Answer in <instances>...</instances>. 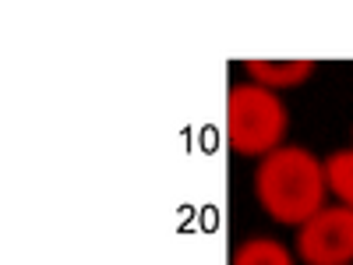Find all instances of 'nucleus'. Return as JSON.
Instances as JSON below:
<instances>
[{
  "instance_id": "nucleus-1",
  "label": "nucleus",
  "mask_w": 353,
  "mask_h": 265,
  "mask_svg": "<svg viewBox=\"0 0 353 265\" xmlns=\"http://www.w3.org/2000/svg\"><path fill=\"white\" fill-rule=\"evenodd\" d=\"M325 163H318L301 145L261 156L254 170V195L265 216L286 226H304L311 216L325 209Z\"/></svg>"
},
{
  "instance_id": "nucleus-2",
  "label": "nucleus",
  "mask_w": 353,
  "mask_h": 265,
  "mask_svg": "<svg viewBox=\"0 0 353 265\" xmlns=\"http://www.w3.org/2000/svg\"><path fill=\"white\" fill-rule=\"evenodd\" d=\"M290 117L272 88L254 81L233 85L226 96V141L237 156H269L283 149Z\"/></svg>"
},
{
  "instance_id": "nucleus-3",
  "label": "nucleus",
  "mask_w": 353,
  "mask_h": 265,
  "mask_svg": "<svg viewBox=\"0 0 353 265\" xmlns=\"http://www.w3.org/2000/svg\"><path fill=\"white\" fill-rule=\"evenodd\" d=\"M297 255L307 265H350L353 262V209L325 205L297 230Z\"/></svg>"
},
{
  "instance_id": "nucleus-4",
  "label": "nucleus",
  "mask_w": 353,
  "mask_h": 265,
  "mask_svg": "<svg viewBox=\"0 0 353 265\" xmlns=\"http://www.w3.org/2000/svg\"><path fill=\"white\" fill-rule=\"evenodd\" d=\"M314 75V61H248V78L261 88H293Z\"/></svg>"
},
{
  "instance_id": "nucleus-5",
  "label": "nucleus",
  "mask_w": 353,
  "mask_h": 265,
  "mask_svg": "<svg viewBox=\"0 0 353 265\" xmlns=\"http://www.w3.org/2000/svg\"><path fill=\"white\" fill-rule=\"evenodd\" d=\"M230 265H293V255L272 237H251L233 251Z\"/></svg>"
},
{
  "instance_id": "nucleus-6",
  "label": "nucleus",
  "mask_w": 353,
  "mask_h": 265,
  "mask_svg": "<svg viewBox=\"0 0 353 265\" xmlns=\"http://www.w3.org/2000/svg\"><path fill=\"white\" fill-rule=\"evenodd\" d=\"M325 184L346 209H353V149H339L325 159Z\"/></svg>"
}]
</instances>
